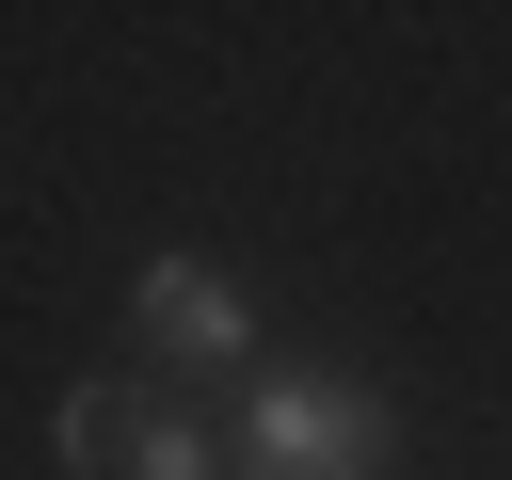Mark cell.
Segmentation results:
<instances>
[{"label":"cell","mask_w":512,"mask_h":480,"mask_svg":"<svg viewBox=\"0 0 512 480\" xmlns=\"http://www.w3.org/2000/svg\"><path fill=\"white\" fill-rule=\"evenodd\" d=\"M384 448H400V416L336 368H256L240 384V464L256 480H384Z\"/></svg>","instance_id":"1"},{"label":"cell","mask_w":512,"mask_h":480,"mask_svg":"<svg viewBox=\"0 0 512 480\" xmlns=\"http://www.w3.org/2000/svg\"><path fill=\"white\" fill-rule=\"evenodd\" d=\"M128 320H144L176 368H240V352H256V288H240L224 256H192V240H160V256L128 272Z\"/></svg>","instance_id":"2"},{"label":"cell","mask_w":512,"mask_h":480,"mask_svg":"<svg viewBox=\"0 0 512 480\" xmlns=\"http://www.w3.org/2000/svg\"><path fill=\"white\" fill-rule=\"evenodd\" d=\"M128 448H144V384H64V480H128Z\"/></svg>","instance_id":"3"},{"label":"cell","mask_w":512,"mask_h":480,"mask_svg":"<svg viewBox=\"0 0 512 480\" xmlns=\"http://www.w3.org/2000/svg\"><path fill=\"white\" fill-rule=\"evenodd\" d=\"M208 448H224V432H208L192 400H160V384H144V448H128V480H208Z\"/></svg>","instance_id":"4"}]
</instances>
